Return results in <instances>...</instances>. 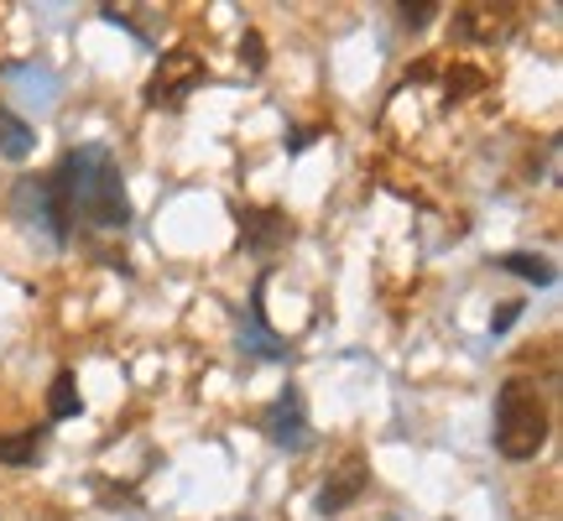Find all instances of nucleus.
Here are the masks:
<instances>
[{
    "mask_svg": "<svg viewBox=\"0 0 563 521\" xmlns=\"http://www.w3.org/2000/svg\"><path fill=\"white\" fill-rule=\"evenodd\" d=\"M37 193L42 224L58 245H68L74 224H89V230H104V235H121L131 224V199H125V178L121 162L110 146L89 141V146H74L63 152L58 167L47 178L26 182Z\"/></svg>",
    "mask_w": 563,
    "mask_h": 521,
    "instance_id": "nucleus-1",
    "label": "nucleus"
},
{
    "mask_svg": "<svg viewBox=\"0 0 563 521\" xmlns=\"http://www.w3.org/2000/svg\"><path fill=\"white\" fill-rule=\"evenodd\" d=\"M42 448H47V428H21V433H0V464H26L42 459Z\"/></svg>",
    "mask_w": 563,
    "mask_h": 521,
    "instance_id": "nucleus-9",
    "label": "nucleus"
},
{
    "mask_svg": "<svg viewBox=\"0 0 563 521\" xmlns=\"http://www.w3.org/2000/svg\"><path fill=\"white\" fill-rule=\"evenodd\" d=\"M0 157H11V162L32 157V125L21 121L16 110H5V104H0Z\"/></svg>",
    "mask_w": 563,
    "mask_h": 521,
    "instance_id": "nucleus-10",
    "label": "nucleus"
},
{
    "mask_svg": "<svg viewBox=\"0 0 563 521\" xmlns=\"http://www.w3.org/2000/svg\"><path fill=\"white\" fill-rule=\"evenodd\" d=\"M496 271H511V277L532 281V287H553V281H559V266L548 256H532V251H506V256H496Z\"/></svg>",
    "mask_w": 563,
    "mask_h": 521,
    "instance_id": "nucleus-8",
    "label": "nucleus"
},
{
    "mask_svg": "<svg viewBox=\"0 0 563 521\" xmlns=\"http://www.w3.org/2000/svg\"><path fill=\"white\" fill-rule=\"evenodd\" d=\"M235 224H241V251H251V256H277L282 245H292V220L277 203L235 209Z\"/></svg>",
    "mask_w": 563,
    "mask_h": 521,
    "instance_id": "nucleus-4",
    "label": "nucleus"
},
{
    "mask_svg": "<svg viewBox=\"0 0 563 521\" xmlns=\"http://www.w3.org/2000/svg\"><path fill=\"white\" fill-rule=\"evenodd\" d=\"M308 141H313V131H292V136H287V152H302Z\"/></svg>",
    "mask_w": 563,
    "mask_h": 521,
    "instance_id": "nucleus-15",
    "label": "nucleus"
},
{
    "mask_svg": "<svg viewBox=\"0 0 563 521\" xmlns=\"http://www.w3.org/2000/svg\"><path fill=\"white\" fill-rule=\"evenodd\" d=\"M517 319H522V302H501V313L490 319V334H506V329H511Z\"/></svg>",
    "mask_w": 563,
    "mask_h": 521,
    "instance_id": "nucleus-14",
    "label": "nucleus"
},
{
    "mask_svg": "<svg viewBox=\"0 0 563 521\" xmlns=\"http://www.w3.org/2000/svg\"><path fill=\"white\" fill-rule=\"evenodd\" d=\"M79 412H84V401H79V386H74V370H58L53 391H47V418L68 422V418H79Z\"/></svg>",
    "mask_w": 563,
    "mask_h": 521,
    "instance_id": "nucleus-11",
    "label": "nucleus"
},
{
    "mask_svg": "<svg viewBox=\"0 0 563 521\" xmlns=\"http://www.w3.org/2000/svg\"><path fill=\"white\" fill-rule=\"evenodd\" d=\"M397 11H402V26H412V32H422L428 21L439 16V5H433V0H418V5H397Z\"/></svg>",
    "mask_w": 563,
    "mask_h": 521,
    "instance_id": "nucleus-13",
    "label": "nucleus"
},
{
    "mask_svg": "<svg viewBox=\"0 0 563 521\" xmlns=\"http://www.w3.org/2000/svg\"><path fill=\"white\" fill-rule=\"evenodd\" d=\"M241 350L262 355V361H287V355H292V350H287V340L266 329V319H262V287H256V298H251V308H245V319H241Z\"/></svg>",
    "mask_w": 563,
    "mask_h": 521,
    "instance_id": "nucleus-7",
    "label": "nucleus"
},
{
    "mask_svg": "<svg viewBox=\"0 0 563 521\" xmlns=\"http://www.w3.org/2000/svg\"><path fill=\"white\" fill-rule=\"evenodd\" d=\"M496 454L511 464L538 459L548 448V401L538 397V386L511 376V381L496 391Z\"/></svg>",
    "mask_w": 563,
    "mask_h": 521,
    "instance_id": "nucleus-2",
    "label": "nucleus"
},
{
    "mask_svg": "<svg viewBox=\"0 0 563 521\" xmlns=\"http://www.w3.org/2000/svg\"><path fill=\"white\" fill-rule=\"evenodd\" d=\"M365 480H371V464L361 459V454H350V459L329 475V485L319 490V511L323 517H340L344 506H355L361 501V490H365Z\"/></svg>",
    "mask_w": 563,
    "mask_h": 521,
    "instance_id": "nucleus-6",
    "label": "nucleus"
},
{
    "mask_svg": "<svg viewBox=\"0 0 563 521\" xmlns=\"http://www.w3.org/2000/svg\"><path fill=\"white\" fill-rule=\"evenodd\" d=\"M203 84H209V63L194 47H173V53H162L152 79H146V104L152 110H183Z\"/></svg>",
    "mask_w": 563,
    "mask_h": 521,
    "instance_id": "nucleus-3",
    "label": "nucleus"
},
{
    "mask_svg": "<svg viewBox=\"0 0 563 521\" xmlns=\"http://www.w3.org/2000/svg\"><path fill=\"white\" fill-rule=\"evenodd\" d=\"M241 63H245V68H251V74H262V68H266L262 32H245V37H241Z\"/></svg>",
    "mask_w": 563,
    "mask_h": 521,
    "instance_id": "nucleus-12",
    "label": "nucleus"
},
{
    "mask_svg": "<svg viewBox=\"0 0 563 521\" xmlns=\"http://www.w3.org/2000/svg\"><path fill=\"white\" fill-rule=\"evenodd\" d=\"M262 433H266L272 443H277V448H287V454L308 448V418H302L298 386H282V397L262 412Z\"/></svg>",
    "mask_w": 563,
    "mask_h": 521,
    "instance_id": "nucleus-5",
    "label": "nucleus"
}]
</instances>
